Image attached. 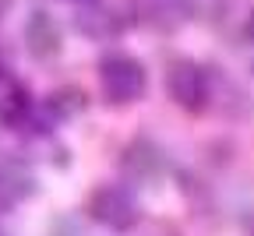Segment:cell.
<instances>
[{
    "label": "cell",
    "mask_w": 254,
    "mask_h": 236,
    "mask_svg": "<svg viewBox=\"0 0 254 236\" xmlns=\"http://www.w3.org/2000/svg\"><path fill=\"white\" fill-rule=\"evenodd\" d=\"M88 215L106 226V229H131L138 219H141V208H138V201L127 194L124 187H113V183H103V187H95L92 197H88Z\"/></svg>",
    "instance_id": "7a4b0ae2"
},
{
    "label": "cell",
    "mask_w": 254,
    "mask_h": 236,
    "mask_svg": "<svg viewBox=\"0 0 254 236\" xmlns=\"http://www.w3.org/2000/svg\"><path fill=\"white\" fill-rule=\"evenodd\" d=\"M11 11V0H0V21H4V14Z\"/></svg>",
    "instance_id": "8992f818"
},
{
    "label": "cell",
    "mask_w": 254,
    "mask_h": 236,
    "mask_svg": "<svg viewBox=\"0 0 254 236\" xmlns=\"http://www.w3.org/2000/svg\"><path fill=\"white\" fill-rule=\"evenodd\" d=\"M170 95L184 110H205L212 99V78L198 63H177L170 71Z\"/></svg>",
    "instance_id": "3957f363"
},
{
    "label": "cell",
    "mask_w": 254,
    "mask_h": 236,
    "mask_svg": "<svg viewBox=\"0 0 254 236\" xmlns=\"http://www.w3.org/2000/svg\"><path fill=\"white\" fill-rule=\"evenodd\" d=\"M0 236H7V233H4V229H0Z\"/></svg>",
    "instance_id": "52a82bcc"
},
{
    "label": "cell",
    "mask_w": 254,
    "mask_h": 236,
    "mask_svg": "<svg viewBox=\"0 0 254 236\" xmlns=\"http://www.w3.org/2000/svg\"><path fill=\"white\" fill-rule=\"evenodd\" d=\"M99 85H103V95L117 106H127V103H138L145 95V85H148V74L141 60L127 57V53H110L99 60Z\"/></svg>",
    "instance_id": "6da1fadb"
},
{
    "label": "cell",
    "mask_w": 254,
    "mask_h": 236,
    "mask_svg": "<svg viewBox=\"0 0 254 236\" xmlns=\"http://www.w3.org/2000/svg\"><path fill=\"white\" fill-rule=\"evenodd\" d=\"M25 36H28V46H32V53H36V57H50V53L60 50V32H57V25H53V18H50L46 11H36V14H32Z\"/></svg>",
    "instance_id": "5b68a950"
},
{
    "label": "cell",
    "mask_w": 254,
    "mask_h": 236,
    "mask_svg": "<svg viewBox=\"0 0 254 236\" xmlns=\"http://www.w3.org/2000/svg\"><path fill=\"white\" fill-rule=\"evenodd\" d=\"M36 194V177L25 162H0V208H14L25 197Z\"/></svg>",
    "instance_id": "277c9868"
}]
</instances>
